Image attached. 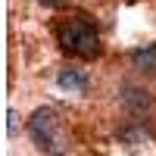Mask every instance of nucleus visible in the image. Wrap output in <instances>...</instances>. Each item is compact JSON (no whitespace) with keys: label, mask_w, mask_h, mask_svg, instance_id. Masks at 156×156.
Returning a JSON list of instances; mask_svg holds the SVG:
<instances>
[{"label":"nucleus","mask_w":156,"mask_h":156,"mask_svg":"<svg viewBox=\"0 0 156 156\" xmlns=\"http://www.w3.org/2000/svg\"><path fill=\"white\" fill-rule=\"evenodd\" d=\"M56 84L66 87V90H84V87H87V78H84L81 72H75V69H62L59 78H56Z\"/></svg>","instance_id":"nucleus-3"},{"label":"nucleus","mask_w":156,"mask_h":156,"mask_svg":"<svg viewBox=\"0 0 156 156\" xmlns=\"http://www.w3.org/2000/svg\"><path fill=\"white\" fill-rule=\"evenodd\" d=\"M28 131H31V140L41 150H47V153L59 150V134H56V115H53V109H37L31 115V122H28Z\"/></svg>","instance_id":"nucleus-2"},{"label":"nucleus","mask_w":156,"mask_h":156,"mask_svg":"<svg viewBox=\"0 0 156 156\" xmlns=\"http://www.w3.org/2000/svg\"><path fill=\"white\" fill-rule=\"evenodd\" d=\"M41 3H47V6H59L62 0H41Z\"/></svg>","instance_id":"nucleus-5"},{"label":"nucleus","mask_w":156,"mask_h":156,"mask_svg":"<svg viewBox=\"0 0 156 156\" xmlns=\"http://www.w3.org/2000/svg\"><path fill=\"white\" fill-rule=\"evenodd\" d=\"M131 62L140 66V69H147V72H156V44L153 47H144V50H134Z\"/></svg>","instance_id":"nucleus-4"},{"label":"nucleus","mask_w":156,"mask_h":156,"mask_svg":"<svg viewBox=\"0 0 156 156\" xmlns=\"http://www.w3.org/2000/svg\"><path fill=\"white\" fill-rule=\"evenodd\" d=\"M59 44H62V50H69L75 56H97L100 53V37L94 31V25H87L84 19H69L62 25Z\"/></svg>","instance_id":"nucleus-1"}]
</instances>
